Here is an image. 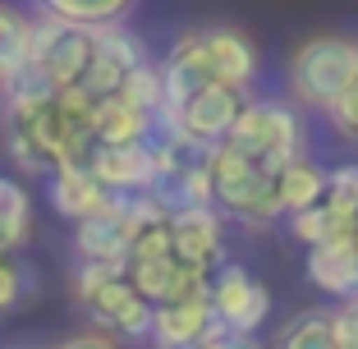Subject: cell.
I'll return each instance as SVG.
<instances>
[{
    "instance_id": "6da1fadb",
    "label": "cell",
    "mask_w": 358,
    "mask_h": 349,
    "mask_svg": "<svg viewBox=\"0 0 358 349\" xmlns=\"http://www.w3.org/2000/svg\"><path fill=\"white\" fill-rule=\"evenodd\" d=\"M358 78V46L349 37H308L289 55V92L308 111H331Z\"/></svg>"
},
{
    "instance_id": "7a4b0ae2",
    "label": "cell",
    "mask_w": 358,
    "mask_h": 349,
    "mask_svg": "<svg viewBox=\"0 0 358 349\" xmlns=\"http://www.w3.org/2000/svg\"><path fill=\"white\" fill-rule=\"evenodd\" d=\"M211 184H216V207L230 212L243 225H271L275 216H285L280 193H275V175L266 166H257L253 157H243L239 148L221 143L211 157Z\"/></svg>"
},
{
    "instance_id": "3957f363",
    "label": "cell",
    "mask_w": 358,
    "mask_h": 349,
    "mask_svg": "<svg viewBox=\"0 0 358 349\" xmlns=\"http://www.w3.org/2000/svg\"><path fill=\"white\" fill-rule=\"evenodd\" d=\"M230 148H239L243 157H253L257 166H266L271 175H280L289 161H303V120L289 101H248L234 124V134L225 138Z\"/></svg>"
},
{
    "instance_id": "277c9868",
    "label": "cell",
    "mask_w": 358,
    "mask_h": 349,
    "mask_svg": "<svg viewBox=\"0 0 358 349\" xmlns=\"http://www.w3.org/2000/svg\"><path fill=\"white\" fill-rule=\"evenodd\" d=\"M32 60L42 64L60 87H74L78 78H83V69L96 60L92 28L42 10L37 19H32Z\"/></svg>"
},
{
    "instance_id": "5b68a950",
    "label": "cell",
    "mask_w": 358,
    "mask_h": 349,
    "mask_svg": "<svg viewBox=\"0 0 358 349\" xmlns=\"http://www.w3.org/2000/svg\"><path fill=\"white\" fill-rule=\"evenodd\" d=\"M83 308H87V318H92V327L106 331V336H115V340H143L157 331V304H148V299L138 294L129 276H115L110 285H101Z\"/></svg>"
},
{
    "instance_id": "8992f818",
    "label": "cell",
    "mask_w": 358,
    "mask_h": 349,
    "mask_svg": "<svg viewBox=\"0 0 358 349\" xmlns=\"http://www.w3.org/2000/svg\"><path fill=\"white\" fill-rule=\"evenodd\" d=\"M211 308L221 322H230V331H253L257 336V327L271 313V294L239 262H221L211 271Z\"/></svg>"
},
{
    "instance_id": "52a82bcc",
    "label": "cell",
    "mask_w": 358,
    "mask_h": 349,
    "mask_svg": "<svg viewBox=\"0 0 358 349\" xmlns=\"http://www.w3.org/2000/svg\"><path fill=\"white\" fill-rule=\"evenodd\" d=\"M170 239H175V257L198 266V271H216L225 262V221L221 207H189V212L170 216Z\"/></svg>"
},
{
    "instance_id": "ba28073f",
    "label": "cell",
    "mask_w": 358,
    "mask_h": 349,
    "mask_svg": "<svg viewBox=\"0 0 358 349\" xmlns=\"http://www.w3.org/2000/svg\"><path fill=\"white\" fill-rule=\"evenodd\" d=\"M74 248L83 262H115V266H129L134 257V230L124 221V193L110 198V207L74 221Z\"/></svg>"
},
{
    "instance_id": "9c48e42d",
    "label": "cell",
    "mask_w": 358,
    "mask_h": 349,
    "mask_svg": "<svg viewBox=\"0 0 358 349\" xmlns=\"http://www.w3.org/2000/svg\"><path fill=\"white\" fill-rule=\"evenodd\" d=\"M129 280L148 304H179V299L193 294H211V271H198V266L170 257H148V262H129Z\"/></svg>"
},
{
    "instance_id": "30bf717a",
    "label": "cell",
    "mask_w": 358,
    "mask_h": 349,
    "mask_svg": "<svg viewBox=\"0 0 358 349\" xmlns=\"http://www.w3.org/2000/svg\"><path fill=\"white\" fill-rule=\"evenodd\" d=\"M161 83H166V111L179 115L189 106L202 87H211V64H207V51H202V32H179L170 55L161 60Z\"/></svg>"
},
{
    "instance_id": "8fae6325",
    "label": "cell",
    "mask_w": 358,
    "mask_h": 349,
    "mask_svg": "<svg viewBox=\"0 0 358 349\" xmlns=\"http://www.w3.org/2000/svg\"><path fill=\"white\" fill-rule=\"evenodd\" d=\"M243 106H248V101H243V87L211 83L179 111V124H184V134L202 138V143H225V138L234 134V124H239Z\"/></svg>"
},
{
    "instance_id": "7c38bea8",
    "label": "cell",
    "mask_w": 358,
    "mask_h": 349,
    "mask_svg": "<svg viewBox=\"0 0 358 349\" xmlns=\"http://www.w3.org/2000/svg\"><path fill=\"white\" fill-rule=\"evenodd\" d=\"M92 175L115 193H148L161 175V157L152 143H124V148H96Z\"/></svg>"
},
{
    "instance_id": "4fadbf2b",
    "label": "cell",
    "mask_w": 358,
    "mask_h": 349,
    "mask_svg": "<svg viewBox=\"0 0 358 349\" xmlns=\"http://www.w3.org/2000/svg\"><path fill=\"white\" fill-rule=\"evenodd\" d=\"M308 280H313L322 294L358 299V239L354 234L308 248Z\"/></svg>"
},
{
    "instance_id": "5bb4252c",
    "label": "cell",
    "mask_w": 358,
    "mask_h": 349,
    "mask_svg": "<svg viewBox=\"0 0 358 349\" xmlns=\"http://www.w3.org/2000/svg\"><path fill=\"white\" fill-rule=\"evenodd\" d=\"M202 51H207L211 78L230 87H248L257 78V46L239 28H207L202 32Z\"/></svg>"
},
{
    "instance_id": "9a60e30c",
    "label": "cell",
    "mask_w": 358,
    "mask_h": 349,
    "mask_svg": "<svg viewBox=\"0 0 358 349\" xmlns=\"http://www.w3.org/2000/svg\"><path fill=\"white\" fill-rule=\"evenodd\" d=\"M110 198H115V189H106L87 166H60L51 175V207L69 221H83V216L110 207Z\"/></svg>"
},
{
    "instance_id": "2e32d148",
    "label": "cell",
    "mask_w": 358,
    "mask_h": 349,
    "mask_svg": "<svg viewBox=\"0 0 358 349\" xmlns=\"http://www.w3.org/2000/svg\"><path fill=\"white\" fill-rule=\"evenodd\" d=\"M211 322H216V308L211 294H193L179 299V304H161L157 308V345H184V340H207Z\"/></svg>"
},
{
    "instance_id": "e0dca14e",
    "label": "cell",
    "mask_w": 358,
    "mask_h": 349,
    "mask_svg": "<svg viewBox=\"0 0 358 349\" xmlns=\"http://www.w3.org/2000/svg\"><path fill=\"white\" fill-rule=\"evenodd\" d=\"M327 189H331V170L313 166V161H289V166L275 175V193H280V207L289 216L294 212H308L317 202H327Z\"/></svg>"
},
{
    "instance_id": "ac0fdd59",
    "label": "cell",
    "mask_w": 358,
    "mask_h": 349,
    "mask_svg": "<svg viewBox=\"0 0 358 349\" xmlns=\"http://www.w3.org/2000/svg\"><path fill=\"white\" fill-rule=\"evenodd\" d=\"M92 134L101 148H124V143H148L152 138V115L134 111L124 97H110L96 106V120H92Z\"/></svg>"
},
{
    "instance_id": "d6986e66",
    "label": "cell",
    "mask_w": 358,
    "mask_h": 349,
    "mask_svg": "<svg viewBox=\"0 0 358 349\" xmlns=\"http://www.w3.org/2000/svg\"><path fill=\"white\" fill-rule=\"evenodd\" d=\"M0 92H5V106H10V115H32V111L51 106L55 97H60V83H55V78L46 74L37 60H28L19 74L10 78V83L0 87Z\"/></svg>"
},
{
    "instance_id": "ffe728a7",
    "label": "cell",
    "mask_w": 358,
    "mask_h": 349,
    "mask_svg": "<svg viewBox=\"0 0 358 349\" xmlns=\"http://www.w3.org/2000/svg\"><path fill=\"white\" fill-rule=\"evenodd\" d=\"M28 234H32V198H28V189L0 175V248L14 253V248L28 243Z\"/></svg>"
},
{
    "instance_id": "44dd1931",
    "label": "cell",
    "mask_w": 358,
    "mask_h": 349,
    "mask_svg": "<svg viewBox=\"0 0 358 349\" xmlns=\"http://www.w3.org/2000/svg\"><path fill=\"white\" fill-rule=\"evenodd\" d=\"M28 60H32V19H23L10 5H0V87Z\"/></svg>"
},
{
    "instance_id": "7402d4cb",
    "label": "cell",
    "mask_w": 358,
    "mask_h": 349,
    "mask_svg": "<svg viewBox=\"0 0 358 349\" xmlns=\"http://www.w3.org/2000/svg\"><path fill=\"white\" fill-rule=\"evenodd\" d=\"M289 234H294L299 243H308V248H317V243H331V239L354 234V225H349L331 202H317V207H308V212L289 216Z\"/></svg>"
},
{
    "instance_id": "603a6c76",
    "label": "cell",
    "mask_w": 358,
    "mask_h": 349,
    "mask_svg": "<svg viewBox=\"0 0 358 349\" xmlns=\"http://www.w3.org/2000/svg\"><path fill=\"white\" fill-rule=\"evenodd\" d=\"M271 349H336V331H331V313H299L275 331Z\"/></svg>"
},
{
    "instance_id": "cb8c5ba5",
    "label": "cell",
    "mask_w": 358,
    "mask_h": 349,
    "mask_svg": "<svg viewBox=\"0 0 358 349\" xmlns=\"http://www.w3.org/2000/svg\"><path fill=\"white\" fill-rule=\"evenodd\" d=\"M92 42H96V55L110 60V64H120L124 74H129V69H138V64H148V46L138 42L124 23H96Z\"/></svg>"
},
{
    "instance_id": "d4e9b609",
    "label": "cell",
    "mask_w": 358,
    "mask_h": 349,
    "mask_svg": "<svg viewBox=\"0 0 358 349\" xmlns=\"http://www.w3.org/2000/svg\"><path fill=\"white\" fill-rule=\"evenodd\" d=\"M46 14H60L69 23H83V28H96V23H120L134 0H37Z\"/></svg>"
},
{
    "instance_id": "484cf974",
    "label": "cell",
    "mask_w": 358,
    "mask_h": 349,
    "mask_svg": "<svg viewBox=\"0 0 358 349\" xmlns=\"http://www.w3.org/2000/svg\"><path fill=\"white\" fill-rule=\"evenodd\" d=\"M120 97H124L134 111H143V115L157 120L161 111H166V83H161V64H138V69H129L124 74V87H120Z\"/></svg>"
},
{
    "instance_id": "4316f807",
    "label": "cell",
    "mask_w": 358,
    "mask_h": 349,
    "mask_svg": "<svg viewBox=\"0 0 358 349\" xmlns=\"http://www.w3.org/2000/svg\"><path fill=\"white\" fill-rule=\"evenodd\" d=\"M5 152H10V161L23 170V175H55L51 157L32 143V134L19 124V120H10V129H5Z\"/></svg>"
},
{
    "instance_id": "83f0119b",
    "label": "cell",
    "mask_w": 358,
    "mask_h": 349,
    "mask_svg": "<svg viewBox=\"0 0 358 349\" xmlns=\"http://www.w3.org/2000/svg\"><path fill=\"white\" fill-rule=\"evenodd\" d=\"M327 202H331V207H336V212L358 230V166H354V161H349V166H336V170H331Z\"/></svg>"
},
{
    "instance_id": "f1b7e54d",
    "label": "cell",
    "mask_w": 358,
    "mask_h": 349,
    "mask_svg": "<svg viewBox=\"0 0 358 349\" xmlns=\"http://www.w3.org/2000/svg\"><path fill=\"white\" fill-rule=\"evenodd\" d=\"M74 87H83V92L92 97V101H110V97H120V87H124V69L96 55V60L83 69V78H78Z\"/></svg>"
},
{
    "instance_id": "f546056e",
    "label": "cell",
    "mask_w": 358,
    "mask_h": 349,
    "mask_svg": "<svg viewBox=\"0 0 358 349\" xmlns=\"http://www.w3.org/2000/svg\"><path fill=\"white\" fill-rule=\"evenodd\" d=\"M115 276H129V266H115V262H83V257H78L74 276H69V290H74L78 304H87V299H92L101 285H110Z\"/></svg>"
},
{
    "instance_id": "4dcf8cb0",
    "label": "cell",
    "mask_w": 358,
    "mask_h": 349,
    "mask_svg": "<svg viewBox=\"0 0 358 349\" xmlns=\"http://www.w3.org/2000/svg\"><path fill=\"white\" fill-rule=\"evenodd\" d=\"M23 294H32V276H28V266H19V262H0V313H10V308H19L23 304Z\"/></svg>"
},
{
    "instance_id": "1f68e13d",
    "label": "cell",
    "mask_w": 358,
    "mask_h": 349,
    "mask_svg": "<svg viewBox=\"0 0 358 349\" xmlns=\"http://www.w3.org/2000/svg\"><path fill=\"white\" fill-rule=\"evenodd\" d=\"M175 253V239H170V221L166 225H152L134 239V257L129 262H148V257H170Z\"/></svg>"
},
{
    "instance_id": "d6a6232c",
    "label": "cell",
    "mask_w": 358,
    "mask_h": 349,
    "mask_svg": "<svg viewBox=\"0 0 358 349\" xmlns=\"http://www.w3.org/2000/svg\"><path fill=\"white\" fill-rule=\"evenodd\" d=\"M327 115H331V129H336L340 138L358 143V78H354V87H349V92L340 97V101L327 111Z\"/></svg>"
},
{
    "instance_id": "836d02e7",
    "label": "cell",
    "mask_w": 358,
    "mask_h": 349,
    "mask_svg": "<svg viewBox=\"0 0 358 349\" xmlns=\"http://www.w3.org/2000/svg\"><path fill=\"white\" fill-rule=\"evenodd\" d=\"M55 349H120V340H115V336H106V331H83V336L60 340Z\"/></svg>"
},
{
    "instance_id": "e575fe53",
    "label": "cell",
    "mask_w": 358,
    "mask_h": 349,
    "mask_svg": "<svg viewBox=\"0 0 358 349\" xmlns=\"http://www.w3.org/2000/svg\"><path fill=\"white\" fill-rule=\"evenodd\" d=\"M331 331H336V349H358V327H354V318H349L345 308L331 313Z\"/></svg>"
},
{
    "instance_id": "d590c367",
    "label": "cell",
    "mask_w": 358,
    "mask_h": 349,
    "mask_svg": "<svg viewBox=\"0 0 358 349\" xmlns=\"http://www.w3.org/2000/svg\"><path fill=\"white\" fill-rule=\"evenodd\" d=\"M207 349H266V345L253 336V331H225V336L207 340Z\"/></svg>"
},
{
    "instance_id": "8d00e7d4",
    "label": "cell",
    "mask_w": 358,
    "mask_h": 349,
    "mask_svg": "<svg viewBox=\"0 0 358 349\" xmlns=\"http://www.w3.org/2000/svg\"><path fill=\"white\" fill-rule=\"evenodd\" d=\"M157 349H207V340H184V345H157Z\"/></svg>"
},
{
    "instance_id": "74e56055",
    "label": "cell",
    "mask_w": 358,
    "mask_h": 349,
    "mask_svg": "<svg viewBox=\"0 0 358 349\" xmlns=\"http://www.w3.org/2000/svg\"><path fill=\"white\" fill-rule=\"evenodd\" d=\"M345 313L354 318V327H358V299H345Z\"/></svg>"
},
{
    "instance_id": "f35d334b",
    "label": "cell",
    "mask_w": 358,
    "mask_h": 349,
    "mask_svg": "<svg viewBox=\"0 0 358 349\" xmlns=\"http://www.w3.org/2000/svg\"><path fill=\"white\" fill-rule=\"evenodd\" d=\"M5 257H10V253H5V248H0V262H5Z\"/></svg>"
},
{
    "instance_id": "ab89813d",
    "label": "cell",
    "mask_w": 358,
    "mask_h": 349,
    "mask_svg": "<svg viewBox=\"0 0 358 349\" xmlns=\"http://www.w3.org/2000/svg\"><path fill=\"white\" fill-rule=\"evenodd\" d=\"M354 239H358V230H354Z\"/></svg>"
},
{
    "instance_id": "60d3db41",
    "label": "cell",
    "mask_w": 358,
    "mask_h": 349,
    "mask_svg": "<svg viewBox=\"0 0 358 349\" xmlns=\"http://www.w3.org/2000/svg\"><path fill=\"white\" fill-rule=\"evenodd\" d=\"M354 46H358V42H354Z\"/></svg>"
}]
</instances>
